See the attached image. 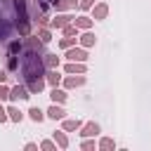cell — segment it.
I'll list each match as a JSON object with an SVG mask.
<instances>
[{"mask_svg":"<svg viewBox=\"0 0 151 151\" xmlns=\"http://www.w3.org/2000/svg\"><path fill=\"white\" fill-rule=\"evenodd\" d=\"M21 76V83L28 87L31 94H38L42 87H45V61L40 57L38 50H31V47H24L21 54H19V71Z\"/></svg>","mask_w":151,"mask_h":151,"instance_id":"6da1fadb","label":"cell"},{"mask_svg":"<svg viewBox=\"0 0 151 151\" xmlns=\"http://www.w3.org/2000/svg\"><path fill=\"white\" fill-rule=\"evenodd\" d=\"M17 31V9L14 0H0V42Z\"/></svg>","mask_w":151,"mask_h":151,"instance_id":"7a4b0ae2","label":"cell"},{"mask_svg":"<svg viewBox=\"0 0 151 151\" xmlns=\"http://www.w3.org/2000/svg\"><path fill=\"white\" fill-rule=\"evenodd\" d=\"M57 2H59V0H35V17L42 19L47 12L57 9Z\"/></svg>","mask_w":151,"mask_h":151,"instance_id":"3957f363","label":"cell"},{"mask_svg":"<svg viewBox=\"0 0 151 151\" xmlns=\"http://www.w3.org/2000/svg\"><path fill=\"white\" fill-rule=\"evenodd\" d=\"M31 97V92H28V87L21 83V85H14L12 90H9V99L12 101H17V99H28Z\"/></svg>","mask_w":151,"mask_h":151,"instance_id":"277c9868","label":"cell"},{"mask_svg":"<svg viewBox=\"0 0 151 151\" xmlns=\"http://www.w3.org/2000/svg\"><path fill=\"white\" fill-rule=\"evenodd\" d=\"M71 19H73L71 14H59V17H54V19L50 21V26H52V28H64V26L71 24Z\"/></svg>","mask_w":151,"mask_h":151,"instance_id":"5b68a950","label":"cell"},{"mask_svg":"<svg viewBox=\"0 0 151 151\" xmlns=\"http://www.w3.org/2000/svg\"><path fill=\"white\" fill-rule=\"evenodd\" d=\"M66 59H68V61H85V59H87V52H85V50H76V47H73V50H68V52H66Z\"/></svg>","mask_w":151,"mask_h":151,"instance_id":"8992f818","label":"cell"},{"mask_svg":"<svg viewBox=\"0 0 151 151\" xmlns=\"http://www.w3.org/2000/svg\"><path fill=\"white\" fill-rule=\"evenodd\" d=\"M42 40H38V35H26V42H24V47H31V50H38V52H42Z\"/></svg>","mask_w":151,"mask_h":151,"instance_id":"52a82bcc","label":"cell"},{"mask_svg":"<svg viewBox=\"0 0 151 151\" xmlns=\"http://www.w3.org/2000/svg\"><path fill=\"white\" fill-rule=\"evenodd\" d=\"M42 61H45V66H47V68H57V66H59V57H57V54H52V52L42 54Z\"/></svg>","mask_w":151,"mask_h":151,"instance_id":"ba28073f","label":"cell"},{"mask_svg":"<svg viewBox=\"0 0 151 151\" xmlns=\"http://www.w3.org/2000/svg\"><path fill=\"white\" fill-rule=\"evenodd\" d=\"M47 116H50L52 120H61V118L66 116V111H64L61 106H57V104H54V106H50V111H47Z\"/></svg>","mask_w":151,"mask_h":151,"instance_id":"9c48e42d","label":"cell"},{"mask_svg":"<svg viewBox=\"0 0 151 151\" xmlns=\"http://www.w3.org/2000/svg\"><path fill=\"white\" fill-rule=\"evenodd\" d=\"M66 73H85V64L83 61H71V64H66Z\"/></svg>","mask_w":151,"mask_h":151,"instance_id":"30bf717a","label":"cell"},{"mask_svg":"<svg viewBox=\"0 0 151 151\" xmlns=\"http://www.w3.org/2000/svg\"><path fill=\"white\" fill-rule=\"evenodd\" d=\"M106 14H109V7L101 2V5H97V7H94V12H92V19H106Z\"/></svg>","mask_w":151,"mask_h":151,"instance_id":"8fae6325","label":"cell"},{"mask_svg":"<svg viewBox=\"0 0 151 151\" xmlns=\"http://www.w3.org/2000/svg\"><path fill=\"white\" fill-rule=\"evenodd\" d=\"M80 42H83L85 47H92V45L97 42V35H94V33H90V31H85V33L80 35Z\"/></svg>","mask_w":151,"mask_h":151,"instance_id":"7c38bea8","label":"cell"},{"mask_svg":"<svg viewBox=\"0 0 151 151\" xmlns=\"http://www.w3.org/2000/svg\"><path fill=\"white\" fill-rule=\"evenodd\" d=\"M97 132H99V125H97V123H87L80 134H83V137H92V134H97Z\"/></svg>","mask_w":151,"mask_h":151,"instance_id":"4fadbf2b","label":"cell"},{"mask_svg":"<svg viewBox=\"0 0 151 151\" xmlns=\"http://www.w3.org/2000/svg\"><path fill=\"white\" fill-rule=\"evenodd\" d=\"M76 26L83 28V31H87V28L92 26V19H90V17H78V19H76Z\"/></svg>","mask_w":151,"mask_h":151,"instance_id":"5bb4252c","label":"cell"},{"mask_svg":"<svg viewBox=\"0 0 151 151\" xmlns=\"http://www.w3.org/2000/svg\"><path fill=\"white\" fill-rule=\"evenodd\" d=\"M21 50H24V45H21L19 40H12V42L7 45V54H19Z\"/></svg>","mask_w":151,"mask_h":151,"instance_id":"9a60e30c","label":"cell"},{"mask_svg":"<svg viewBox=\"0 0 151 151\" xmlns=\"http://www.w3.org/2000/svg\"><path fill=\"white\" fill-rule=\"evenodd\" d=\"M71 7H76V0H59L57 2V12H66Z\"/></svg>","mask_w":151,"mask_h":151,"instance_id":"2e32d148","label":"cell"},{"mask_svg":"<svg viewBox=\"0 0 151 151\" xmlns=\"http://www.w3.org/2000/svg\"><path fill=\"white\" fill-rule=\"evenodd\" d=\"M7 116H9V120H14V123L21 120V111H19L17 106H9V109H7Z\"/></svg>","mask_w":151,"mask_h":151,"instance_id":"e0dca14e","label":"cell"},{"mask_svg":"<svg viewBox=\"0 0 151 151\" xmlns=\"http://www.w3.org/2000/svg\"><path fill=\"white\" fill-rule=\"evenodd\" d=\"M28 116H31V120H35V123H40V120L45 118V113H42V111H40L38 106H33V109L28 111Z\"/></svg>","mask_w":151,"mask_h":151,"instance_id":"ac0fdd59","label":"cell"},{"mask_svg":"<svg viewBox=\"0 0 151 151\" xmlns=\"http://www.w3.org/2000/svg\"><path fill=\"white\" fill-rule=\"evenodd\" d=\"M83 83H85L83 76H78V78H66V87H78V85H83Z\"/></svg>","mask_w":151,"mask_h":151,"instance_id":"d6986e66","label":"cell"},{"mask_svg":"<svg viewBox=\"0 0 151 151\" xmlns=\"http://www.w3.org/2000/svg\"><path fill=\"white\" fill-rule=\"evenodd\" d=\"M50 97H52V99H54V101H59V104H61V101H64V99H66V92H61V90H57V87H54V90H52V94H50Z\"/></svg>","mask_w":151,"mask_h":151,"instance_id":"ffe728a7","label":"cell"},{"mask_svg":"<svg viewBox=\"0 0 151 151\" xmlns=\"http://www.w3.org/2000/svg\"><path fill=\"white\" fill-rule=\"evenodd\" d=\"M59 80H61V76H59L57 71H50V73H47V83H50V85H57Z\"/></svg>","mask_w":151,"mask_h":151,"instance_id":"44dd1931","label":"cell"},{"mask_svg":"<svg viewBox=\"0 0 151 151\" xmlns=\"http://www.w3.org/2000/svg\"><path fill=\"white\" fill-rule=\"evenodd\" d=\"M38 38H40L42 42H50V40H52V35H50L47 28H40V31H38Z\"/></svg>","mask_w":151,"mask_h":151,"instance_id":"7402d4cb","label":"cell"},{"mask_svg":"<svg viewBox=\"0 0 151 151\" xmlns=\"http://www.w3.org/2000/svg\"><path fill=\"white\" fill-rule=\"evenodd\" d=\"M80 120H64V130H78Z\"/></svg>","mask_w":151,"mask_h":151,"instance_id":"603a6c76","label":"cell"},{"mask_svg":"<svg viewBox=\"0 0 151 151\" xmlns=\"http://www.w3.org/2000/svg\"><path fill=\"white\" fill-rule=\"evenodd\" d=\"M54 139H57V144H59V146H66V144H68V139H66V134H64V132H54Z\"/></svg>","mask_w":151,"mask_h":151,"instance_id":"cb8c5ba5","label":"cell"},{"mask_svg":"<svg viewBox=\"0 0 151 151\" xmlns=\"http://www.w3.org/2000/svg\"><path fill=\"white\" fill-rule=\"evenodd\" d=\"M73 42H76V38H71V35H66V38H61V42H59V45H61L64 50H68V47H71Z\"/></svg>","mask_w":151,"mask_h":151,"instance_id":"d4e9b609","label":"cell"},{"mask_svg":"<svg viewBox=\"0 0 151 151\" xmlns=\"http://www.w3.org/2000/svg\"><path fill=\"white\" fill-rule=\"evenodd\" d=\"M64 33H66V35H71V38H73V35H76V33H78V26H73V24H68V26H64Z\"/></svg>","mask_w":151,"mask_h":151,"instance_id":"484cf974","label":"cell"},{"mask_svg":"<svg viewBox=\"0 0 151 151\" xmlns=\"http://www.w3.org/2000/svg\"><path fill=\"white\" fill-rule=\"evenodd\" d=\"M99 146H101V149H113L116 144H113V139H101V142H99Z\"/></svg>","mask_w":151,"mask_h":151,"instance_id":"4316f807","label":"cell"},{"mask_svg":"<svg viewBox=\"0 0 151 151\" xmlns=\"http://www.w3.org/2000/svg\"><path fill=\"white\" fill-rule=\"evenodd\" d=\"M0 99H9V90H7L2 83H0Z\"/></svg>","mask_w":151,"mask_h":151,"instance_id":"83f0119b","label":"cell"},{"mask_svg":"<svg viewBox=\"0 0 151 151\" xmlns=\"http://www.w3.org/2000/svg\"><path fill=\"white\" fill-rule=\"evenodd\" d=\"M78 7H80V9H90V7H92V0H80Z\"/></svg>","mask_w":151,"mask_h":151,"instance_id":"f1b7e54d","label":"cell"},{"mask_svg":"<svg viewBox=\"0 0 151 151\" xmlns=\"http://www.w3.org/2000/svg\"><path fill=\"white\" fill-rule=\"evenodd\" d=\"M7 118H9V116H7V111H5V109H2V106H0V123H5V120H7Z\"/></svg>","mask_w":151,"mask_h":151,"instance_id":"f546056e","label":"cell"},{"mask_svg":"<svg viewBox=\"0 0 151 151\" xmlns=\"http://www.w3.org/2000/svg\"><path fill=\"white\" fill-rule=\"evenodd\" d=\"M9 78V71H0V83H5Z\"/></svg>","mask_w":151,"mask_h":151,"instance_id":"4dcf8cb0","label":"cell"}]
</instances>
